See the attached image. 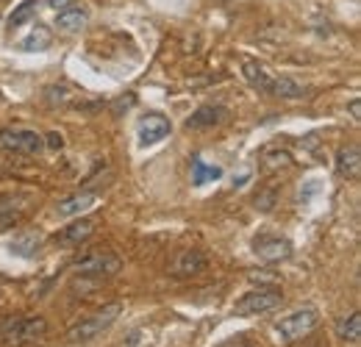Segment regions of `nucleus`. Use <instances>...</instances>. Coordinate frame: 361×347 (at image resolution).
<instances>
[{
	"mask_svg": "<svg viewBox=\"0 0 361 347\" xmlns=\"http://www.w3.org/2000/svg\"><path fill=\"white\" fill-rule=\"evenodd\" d=\"M220 175H223L220 167H209V164H203V159H195V173H192V183L195 186H203L209 181H217Z\"/></svg>",
	"mask_w": 361,
	"mask_h": 347,
	"instance_id": "obj_21",
	"label": "nucleus"
},
{
	"mask_svg": "<svg viewBox=\"0 0 361 347\" xmlns=\"http://www.w3.org/2000/svg\"><path fill=\"white\" fill-rule=\"evenodd\" d=\"M50 44H53V34H50V28L37 25V28H31V31L17 42V47H20L23 53H42V50H47Z\"/></svg>",
	"mask_w": 361,
	"mask_h": 347,
	"instance_id": "obj_12",
	"label": "nucleus"
},
{
	"mask_svg": "<svg viewBox=\"0 0 361 347\" xmlns=\"http://www.w3.org/2000/svg\"><path fill=\"white\" fill-rule=\"evenodd\" d=\"M136 133H139V145L150 147V145H159L161 139H167L173 133V126L164 114H145L136 126Z\"/></svg>",
	"mask_w": 361,
	"mask_h": 347,
	"instance_id": "obj_6",
	"label": "nucleus"
},
{
	"mask_svg": "<svg viewBox=\"0 0 361 347\" xmlns=\"http://www.w3.org/2000/svg\"><path fill=\"white\" fill-rule=\"evenodd\" d=\"M90 23V11L87 8H64L56 20V28L61 34H81Z\"/></svg>",
	"mask_w": 361,
	"mask_h": 347,
	"instance_id": "obj_11",
	"label": "nucleus"
},
{
	"mask_svg": "<svg viewBox=\"0 0 361 347\" xmlns=\"http://www.w3.org/2000/svg\"><path fill=\"white\" fill-rule=\"evenodd\" d=\"M203 267H206V256H203L200 250L189 248V250H183L178 259L173 261L170 275H173V278H192V275L203 272Z\"/></svg>",
	"mask_w": 361,
	"mask_h": 347,
	"instance_id": "obj_10",
	"label": "nucleus"
},
{
	"mask_svg": "<svg viewBox=\"0 0 361 347\" xmlns=\"http://www.w3.org/2000/svg\"><path fill=\"white\" fill-rule=\"evenodd\" d=\"M73 267H75V272L90 275V278H111V275L120 272L123 259L117 253H111V250H94V253L81 256Z\"/></svg>",
	"mask_w": 361,
	"mask_h": 347,
	"instance_id": "obj_4",
	"label": "nucleus"
},
{
	"mask_svg": "<svg viewBox=\"0 0 361 347\" xmlns=\"http://www.w3.org/2000/svg\"><path fill=\"white\" fill-rule=\"evenodd\" d=\"M303 84H298L295 78H286V75H281V78H275V84H272V95H278V97H303Z\"/></svg>",
	"mask_w": 361,
	"mask_h": 347,
	"instance_id": "obj_20",
	"label": "nucleus"
},
{
	"mask_svg": "<svg viewBox=\"0 0 361 347\" xmlns=\"http://www.w3.org/2000/svg\"><path fill=\"white\" fill-rule=\"evenodd\" d=\"M45 331H47L45 317H17V319H8L6 325H0V342L8 347H23L37 342V339H42Z\"/></svg>",
	"mask_w": 361,
	"mask_h": 347,
	"instance_id": "obj_2",
	"label": "nucleus"
},
{
	"mask_svg": "<svg viewBox=\"0 0 361 347\" xmlns=\"http://www.w3.org/2000/svg\"><path fill=\"white\" fill-rule=\"evenodd\" d=\"M39 245H42V236L34 233V231H25V233H20V236L14 239L11 250H14L17 256H23V259H31V256L39 253Z\"/></svg>",
	"mask_w": 361,
	"mask_h": 347,
	"instance_id": "obj_17",
	"label": "nucleus"
},
{
	"mask_svg": "<svg viewBox=\"0 0 361 347\" xmlns=\"http://www.w3.org/2000/svg\"><path fill=\"white\" fill-rule=\"evenodd\" d=\"M300 342H303V345H298V342H295V345H298V347H328V342H325V339H319V336H312V334H306Z\"/></svg>",
	"mask_w": 361,
	"mask_h": 347,
	"instance_id": "obj_22",
	"label": "nucleus"
},
{
	"mask_svg": "<svg viewBox=\"0 0 361 347\" xmlns=\"http://www.w3.org/2000/svg\"><path fill=\"white\" fill-rule=\"evenodd\" d=\"M226 120V109H220V106H203V109H197L189 120H186V128L197 130V128H214L217 123H223Z\"/></svg>",
	"mask_w": 361,
	"mask_h": 347,
	"instance_id": "obj_13",
	"label": "nucleus"
},
{
	"mask_svg": "<svg viewBox=\"0 0 361 347\" xmlns=\"http://www.w3.org/2000/svg\"><path fill=\"white\" fill-rule=\"evenodd\" d=\"M0 147L31 156L42 150V136L37 130H0Z\"/></svg>",
	"mask_w": 361,
	"mask_h": 347,
	"instance_id": "obj_7",
	"label": "nucleus"
},
{
	"mask_svg": "<svg viewBox=\"0 0 361 347\" xmlns=\"http://www.w3.org/2000/svg\"><path fill=\"white\" fill-rule=\"evenodd\" d=\"M275 305H281V292L275 289H250L247 295H242L236 303H233V311L239 317H253V314H264V311H272Z\"/></svg>",
	"mask_w": 361,
	"mask_h": 347,
	"instance_id": "obj_5",
	"label": "nucleus"
},
{
	"mask_svg": "<svg viewBox=\"0 0 361 347\" xmlns=\"http://www.w3.org/2000/svg\"><path fill=\"white\" fill-rule=\"evenodd\" d=\"M94 200H97V195H92V192L70 195V197H64V200L59 203V214H61V217H75V214H81V212L92 209Z\"/></svg>",
	"mask_w": 361,
	"mask_h": 347,
	"instance_id": "obj_14",
	"label": "nucleus"
},
{
	"mask_svg": "<svg viewBox=\"0 0 361 347\" xmlns=\"http://www.w3.org/2000/svg\"><path fill=\"white\" fill-rule=\"evenodd\" d=\"M47 145H50L53 150H61V147H64V139H61L59 133H47Z\"/></svg>",
	"mask_w": 361,
	"mask_h": 347,
	"instance_id": "obj_23",
	"label": "nucleus"
},
{
	"mask_svg": "<svg viewBox=\"0 0 361 347\" xmlns=\"http://www.w3.org/2000/svg\"><path fill=\"white\" fill-rule=\"evenodd\" d=\"M350 114L353 120H359V100H350Z\"/></svg>",
	"mask_w": 361,
	"mask_h": 347,
	"instance_id": "obj_25",
	"label": "nucleus"
},
{
	"mask_svg": "<svg viewBox=\"0 0 361 347\" xmlns=\"http://www.w3.org/2000/svg\"><path fill=\"white\" fill-rule=\"evenodd\" d=\"M336 173L342 178H359L361 173V156L359 147H342L336 156Z\"/></svg>",
	"mask_w": 361,
	"mask_h": 347,
	"instance_id": "obj_15",
	"label": "nucleus"
},
{
	"mask_svg": "<svg viewBox=\"0 0 361 347\" xmlns=\"http://www.w3.org/2000/svg\"><path fill=\"white\" fill-rule=\"evenodd\" d=\"M336 334H339L345 342H359V336H361V314L359 311L348 314V317L336 325Z\"/></svg>",
	"mask_w": 361,
	"mask_h": 347,
	"instance_id": "obj_18",
	"label": "nucleus"
},
{
	"mask_svg": "<svg viewBox=\"0 0 361 347\" xmlns=\"http://www.w3.org/2000/svg\"><path fill=\"white\" fill-rule=\"evenodd\" d=\"M34 14H37V0H23V3L8 14V28H20V25H25Z\"/></svg>",
	"mask_w": 361,
	"mask_h": 347,
	"instance_id": "obj_19",
	"label": "nucleus"
},
{
	"mask_svg": "<svg viewBox=\"0 0 361 347\" xmlns=\"http://www.w3.org/2000/svg\"><path fill=\"white\" fill-rule=\"evenodd\" d=\"M120 311H123V305L120 303L103 305V308L94 311L92 317L81 319V322H75V325L67 331V339H70V342H87V339H94L97 334H103L106 328L114 325V319L120 317Z\"/></svg>",
	"mask_w": 361,
	"mask_h": 347,
	"instance_id": "obj_3",
	"label": "nucleus"
},
{
	"mask_svg": "<svg viewBox=\"0 0 361 347\" xmlns=\"http://www.w3.org/2000/svg\"><path fill=\"white\" fill-rule=\"evenodd\" d=\"M20 217V214H14V212H8V214H0V231L3 228H8V225H14V219Z\"/></svg>",
	"mask_w": 361,
	"mask_h": 347,
	"instance_id": "obj_24",
	"label": "nucleus"
},
{
	"mask_svg": "<svg viewBox=\"0 0 361 347\" xmlns=\"http://www.w3.org/2000/svg\"><path fill=\"white\" fill-rule=\"evenodd\" d=\"M253 253L262 261H267V264H278V261H286L292 256V245L286 239H281V236L264 233V236H259L253 242Z\"/></svg>",
	"mask_w": 361,
	"mask_h": 347,
	"instance_id": "obj_8",
	"label": "nucleus"
},
{
	"mask_svg": "<svg viewBox=\"0 0 361 347\" xmlns=\"http://www.w3.org/2000/svg\"><path fill=\"white\" fill-rule=\"evenodd\" d=\"M94 228H97V222L92 217H78L75 222L64 225V228L56 233V245H61V248L81 245V242H87L92 233H94Z\"/></svg>",
	"mask_w": 361,
	"mask_h": 347,
	"instance_id": "obj_9",
	"label": "nucleus"
},
{
	"mask_svg": "<svg viewBox=\"0 0 361 347\" xmlns=\"http://www.w3.org/2000/svg\"><path fill=\"white\" fill-rule=\"evenodd\" d=\"M47 3H50V6H53V8H64V6H67V3H70V0H47Z\"/></svg>",
	"mask_w": 361,
	"mask_h": 347,
	"instance_id": "obj_26",
	"label": "nucleus"
},
{
	"mask_svg": "<svg viewBox=\"0 0 361 347\" xmlns=\"http://www.w3.org/2000/svg\"><path fill=\"white\" fill-rule=\"evenodd\" d=\"M317 325H319V311L314 305H303V308L292 311L289 317H281L272 325V336H275L278 345H295L306 334H314Z\"/></svg>",
	"mask_w": 361,
	"mask_h": 347,
	"instance_id": "obj_1",
	"label": "nucleus"
},
{
	"mask_svg": "<svg viewBox=\"0 0 361 347\" xmlns=\"http://www.w3.org/2000/svg\"><path fill=\"white\" fill-rule=\"evenodd\" d=\"M242 70H245V78H247V81H250L253 87L259 89V92H270V95H272V84H275V75H270V73H267V70H264V67H262L259 61H250V59H247Z\"/></svg>",
	"mask_w": 361,
	"mask_h": 347,
	"instance_id": "obj_16",
	"label": "nucleus"
}]
</instances>
